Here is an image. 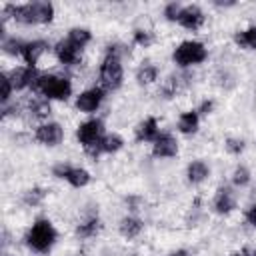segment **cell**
<instances>
[{
	"label": "cell",
	"instance_id": "6da1fadb",
	"mask_svg": "<svg viewBox=\"0 0 256 256\" xmlns=\"http://www.w3.org/2000/svg\"><path fill=\"white\" fill-rule=\"evenodd\" d=\"M4 20L12 18L18 24H48L54 20V4L46 0L26 2V4H4Z\"/></svg>",
	"mask_w": 256,
	"mask_h": 256
},
{
	"label": "cell",
	"instance_id": "7a4b0ae2",
	"mask_svg": "<svg viewBox=\"0 0 256 256\" xmlns=\"http://www.w3.org/2000/svg\"><path fill=\"white\" fill-rule=\"evenodd\" d=\"M58 240V230L48 218H38L24 234V244L34 254H48Z\"/></svg>",
	"mask_w": 256,
	"mask_h": 256
},
{
	"label": "cell",
	"instance_id": "3957f363",
	"mask_svg": "<svg viewBox=\"0 0 256 256\" xmlns=\"http://www.w3.org/2000/svg\"><path fill=\"white\" fill-rule=\"evenodd\" d=\"M32 92L40 94V98H46V100L66 102L72 96V82L68 76H60V74H52V72H40Z\"/></svg>",
	"mask_w": 256,
	"mask_h": 256
},
{
	"label": "cell",
	"instance_id": "277c9868",
	"mask_svg": "<svg viewBox=\"0 0 256 256\" xmlns=\"http://www.w3.org/2000/svg\"><path fill=\"white\" fill-rule=\"evenodd\" d=\"M106 130H104V122L102 118H88L84 122L78 124L76 128V140L78 144L84 148V152L90 156V158H98L100 156V140L104 138Z\"/></svg>",
	"mask_w": 256,
	"mask_h": 256
},
{
	"label": "cell",
	"instance_id": "5b68a950",
	"mask_svg": "<svg viewBox=\"0 0 256 256\" xmlns=\"http://www.w3.org/2000/svg\"><path fill=\"white\" fill-rule=\"evenodd\" d=\"M122 82H124L122 58L106 52L100 62V68H98V86L104 88L106 92H114L122 86Z\"/></svg>",
	"mask_w": 256,
	"mask_h": 256
},
{
	"label": "cell",
	"instance_id": "8992f818",
	"mask_svg": "<svg viewBox=\"0 0 256 256\" xmlns=\"http://www.w3.org/2000/svg\"><path fill=\"white\" fill-rule=\"evenodd\" d=\"M206 58H208V48L200 40H184L172 52V62L182 70H190L192 66L202 64Z\"/></svg>",
	"mask_w": 256,
	"mask_h": 256
},
{
	"label": "cell",
	"instance_id": "52a82bcc",
	"mask_svg": "<svg viewBox=\"0 0 256 256\" xmlns=\"http://www.w3.org/2000/svg\"><path fill=\"white\" fill-rule=\"evenodd\" d=\"M52 174L64 182H68L72 188H84L90 184L92 176L86 168H80V166H72L68 162H58L52 166Z\"/></svg>",
	"mask_w": 256,
	"mask_h": 256
},
{
	"label": "cell",
	"instance_id": "ba28073f",
	"mask_svg": "<svg viewBox=\"0 0 256 256\" xmlns=\"http://www.w3.org/2000/svg\"><path fill=\"white\" fill-rule=\"evenodd\" d=\"M104 98H106V90L100 88V86H92V88L82 90V92L76 96L74 106H76V110H80V112H84V114H94V112L102 106Z\"/></svg>",
	"mask_w": 256,
	"mask_h": 256
},
{
	"label": "cell",
	"instance_id": "9c48e42d",
	"mask_svg": "<svg viewBox=\"0 0 256 256\" xmlns=\"http://www.w3.org/2000/svg\"><path fill=\"white\" fill-rule=\"evenodd\" d=\"M34 140L40 142L42 146H48V148H54L58 146L62 140H64V128L58 124V122H40L34 130Z\"/></svg>",
	"mask_w": 256,
	"mask_h": 256
},
{
	"label": "cell",
	"instance_id": "30bf717a",
	"mask_svg": "<svg viewBox=\"0 0 256 256\" xmlns=\"http://www.w3.org/2000/svg\"><path fill=\"white\" fill-rule=\"evenodd\" d=\"M54 56L56 60L66 66V68H72V66H78L80 64V58H82V50L76 48L68 38H62L54 44Z\"/></svg>",
	"mask_w": 256,
	"mask_h": 256
},
{
	"label": "cell",
	"instance_id": "8fae6325",
	"mask_svg": "<svg viewBox=\"0 0 256 256\" xmlns=\"http://www.w3.org/2000/svg\"><path fill=\"white\" fill-rule=\"evenodd\" d=\"M38 70L36 68H32V66H16V68H12L10 72H8V78H10V82H12V86H14V90H32L34 88V84H36V78H38Z\"/></svg>",
	"mask_w": 256,
	"mask_h": 256
},
{
	"label": "cell",
	"instance_id": "7c38bea8",
	"mask_svg": "<svg viewBox=\"0 0 256 256\" xmlns=\"http://www.w3.org/2000/svg\"><path fill=\"white\" fill-rule=\"evenodd\" d=\"M204 22H206V14H204V10L198 4H186V6H182V12L178 16V24L182 28L196 32V30H200L204 26Z\"/></svg>",
	"mask_w": 256,
	"mask_h": 256
},
{
	"label": "cell",
	"instance_id": "4fadbf2b",
	"mask_svg": "<svg viewBox=\"0 0 256 256\" xmlns=\"http://www.w3.org/2000/svg\"><path fill=\"white\" fill-rule=\"evenodd\" d=\"M178 154V140L170 132H160L158 138L152 142V156L154 158H174Z\"/></svg>",
	"mask_w": 256,
	"mask_h": 256
},
{
	"label": "cell",
	"instance_id": "5bb4252c",
	"mask_svg": "<svg viewBox=\"0 0 256 256\" xmlns=\"http://www.w3.org/2000/svg\"><path fill=\"white\" fill-rule=\"evenodd\" d=\"M212 208H214L216 214H222V216L230 214V212L236 208V192H234V188H230V186H220V188L216 190V194H214Z\"/></svg>",
	"mask_w": 256,
	"mask_h": 256
},
{
	"label": "cell",
	"instance_id": "9a60e30c",
	"mask_svg": "<svg viewBox=\"0 0 256 256\" xmlns=\"http://www.w3.org/2000/svg\"><path fill=\"white\" fill-rule=\"evenodd\" d=\"M48 42L46 40H28L24 42V50H22V60L26 62V66L36 68V64L40 62V58L48 52Z\"/></svg>",
	"mask_w": 256,
	"mask_h": 256
},
{
	"label": "cell",
	"instance_id": "2e32d148",
	"mask_svg": "<svg viewBox=\"0 0 256 256\" xmlns=\"http://www.w3.org/2000/svg\"><path fill=\"white\" fill-rule=\"evenodd\" d=\"M160 134V124L154 116H148L144 118L142 122H138V126L134 128V138L136 142H146V144H152Z\"/></svg>",
	"mask_w": 256,
	"mask_h": 256
},
{
	"label": "cell",
	"instance_id": "e0dca14e",
	"mask_svg": "<svg viewBox=\"0 0 256 256\" xmlns=\"http://www.w3.org/2000/svg\"><path fill=\"white\" fill-rule=\"evenodd\" d=\"M210 176V166L204 162V160H192L188 166H186V180L192 184V186H198L202 182H206Z\"/></svg>",
	"mask_w": 256,
	"mask_h": 256
},
{
	"label": "cell",
	"instance_id": "ac0fdd59",
	"mask_svg": "<svg viewBox=\"0 0 256 256\" xmlns=\"http://www.w3.org/2000/svg\"><path fill=\"white\" fill-rule=\"evenodd\" d=\"M176 126H178V132H180V134L192 136V134H196L198 128H200V114H198L196 110H186V112H182V114L178 116Z\"/></svg>",
	"mask_w": 256,
	"mask_h": 256
},
{
	"label": "cell",
	"instance_id": "d6986e66",
	"mask_svg": "<svg viewBox=\"0 0 256 256\" xmlns=\"http://www.w3.org/2000/svg\"><path fill=\"white\" fill-rule=\"evenodd\" d=\"M118 230H120V234H122L124 238L132 240V238H136V236L142 234V230H144V222H142L138 216H134V214H126V216L120 220Z\"/></svg>",
	"mask_w": 256,
	"mask_h": 256
},
{
	"label": "cell",
	"instance_id": "ffe728a7",
	"mask_svg": "<svg viewBox=\"0 0 256 256\" xmlns=\"http://www.w3.org/2000/svg\"><path fill=\"white\" fill-rule=\"evenodd\" d=\"M158 80V66L152 62H142L136 68V82L140 86H150Z\"/></svg>",
	"mask_w": 256,
	"mask_h": 256
},
{
	"label": "cell",
	"instance_id": "44dd1931",
	"mask_svg": "<svg viewBox=\"0 0 256 256\" xmlns=\"http://www.w3.org/2000/svg\"><path fill=\"white\" fill-rule=\"evenodd\" d=\"M28 112H30V116H32L34 120L48 122V118H50V114H52V104H50V100H46V98H36V100L30 102Z\"/></svg>",
	"mask_w": 256,
	"mask_h": 256
},
{
	"label": "cell",
	"instance_id": "7402d4cb",
	"mask_svg": "<svg viewBox=\"0 0 256 256\" xmlns=\"http://www.w3.org/2000/svg\"><path fill=\"white\" fill-rule=\"evenodd\" d=\"M234 44L240 50H256V24L244 30H238L234 34Z\"/></svg>",
	"mask_w": 256,
	"mask_h": 256
},
{
	"label": "cell",
	"instance_id": "603a6c76",
	"mask_svg": "<svg viewBox=\"0 0 256 256\" xmlns=\"http://www.w3.org/2000/svg\"><path fill=\"white\" fill-rule=\"evenodd\" d=\"M98 148H100V154H116V152H120L124 148V138L120 134H116V132L104 134V138L100 140Z\"/></svg>",
	"mask_w": 256,
	"mask_h": 256
},
{
	"label": "cell",
	"instance_id": "cb8c5ba5",
	"mask_svg": "<svg viewBox=\"0 0 256 256\" xmlns=\"http://www.w3.org/2000/svg\"><path fill=\"white\" fill-rule=\"evenodd\" d=\"M66 38L76 46V48H80V50H84L88 44H90V40H92V32L88 30V28H82V26H74V28H70L68 30V34H66Z\"/></svg>",
	"mask_w": 256,
	"mask_h": 256
},
{
	"label": "cell",
	"instance_id": "d4e9b609",
	"mask_svg": "<svg viewBox=\"0 0 256 256\" xmlns=\"http://www.w3.org/2000/svg\"><path fill=\"white\" fill-rule=\"evenodd\" d=\"M98 230H100V220H98V216H90V218H86L84 222H80V224L76 226V236L82 238V240H86V238L96 236Z\"/></svg>",
	"mask_w": 256,
	"mask_h": 256
},
{
	"label": "cell",
	"instance_id": "484cf974",
	"mask_svg": "<svg viewBox=\"0 0 256 256\" xmlns=\"http://www.w3.org/2000/svg\"><path fill=\"white\" fill-rule=\"evenodd\" d=\"M2 50L8 56H22L24 50V40L16 38V36H4L2 38Z\"/></svg>",
	"mask_w": 256,
	"mask_h": 256
},
{
	"label": "cell",
	"instance_id": "4316f807",
	"mask_svg": "<svg viewBox=\"0 0 256 256\" xmlns=\"http://www.w3.org/2000/svg\"><path fill=\"white\" fill-rule=\"evenodd\" d=\"M250 180H252V174H250L248 166L238 164V166L232 170V184H234L236 188H246V186L250 184Z\"/></svg>",
	"mask_w": 256,
	"mask_h": 256
},
{
	"label": "cell",
	"instance_id": "83f0119b",
	"mask_svg": "<svg viewBox=\"0 0 256 256\" xmlns=\"http://www.w3.org/2000/svg\"><path fill=\"white\" fill-rule=\"evenodd\" d=\"M44 198H46V190L44 188H30V190L24 192V198L22 200L28 206H38V204L44 202Z\"/></svg>",
	"mask_w": 256,
	"mask_h": 256
},
{
	"label": "cell",
	"instance_id": "f1b7e54d",
	"mask_svg": "<svg viewBox=\"0 0 256 256\" xmlns=\"http://www.w3.org/2000/svg\"><path fill=\"white\" fill-rule=\"evenodd\" d=\"M0 84H2L0 100H2V106H4V104H8V102H12V92H16V90H14V86H12L10 78H8V72H2V74H0Z\"/></svg>",
	"mask_w": 256,
	"mask_h": 256
},
{
	"label": "cell",
	"instance_id": "f546056e",
	"mask_svg": "<svg viewBox=\"0 0 256 256\" xmlns=\"http://www.w3.org/2000/svg\"><path fill=\"white\" fill-rule=\"evenodd\" d=\"M178 86H180V78H178V76H168V78L162 82L160 92H162L164 98H172V96H176Z\"/></svg>",
	"mask_w": 256,
	"mask_h": 256
},
{
	"label": "cell",
	"instance_id": "4dcf8cb0",
	"mask_svg": "<svg viewBox=\"0 0 256 256\" xmlns=\"http://www.w3.org/2000/svg\"><path fill=\"white\" fill-rule=\"evenodd\" d=\"M224 148H226V152H228V154L240 156V154L244 152L246 144H244V140H242V138H234V136H230V138H226V142H224Z\"/></svg>",
	"mask_w": 256,
	"mask_h": 256
},
{
	"label": "cell",
	"instance_id": "1f68e13d",
	"mask_svg": "<svg viewBox=\"0 0 256 256\" xmlns=\"http://www.w3.org/2000/svg\"><path fill=\"white\" fill-rule=\"evenodd\" d=\"M180 12H182V4H178V2H168L164 6V18L168 22H178Z\"/></svg>",
	"mask_w": 256,
	"mask_h": 256
},
{
	"label": "cell",
	"instance_id": "d6a6232c",
	"mask_svg": "<svg viewBox=\"0 0 256 256\" xmlns=\"http://www.w3.org/2000/svg\"><path fill=\"white\" fill-rule=\"evenodd\" d=\"M152 32H148V30H134V44L136 46H142V48H146V46H150L152 44Z\"/></svg>",
	"mask_w": 256,
	"mask_h": 256
},
{
	"label": "cell",
	"instance_id": "836d02e7",
	"mask_svg": "<svg viewBox=\"0 0 256 256\" xmlns=\"http://www.w3.org/2000/svg\"><path fill=\"white\" fill-rule=\"evenodd\" d=\"M212 110H214V100H210V98L202 100L200 106L196 108V112H198L200 116H208V114H212Z\"/></svg>",
	"mask_w": 256,
	"mask_h": 256
},
{
	"label": "cell",
	"instance_id": "e575fe53",
	"mask_svg": "<svg viewBox=\"0 0 256 256\" xmlns=\"http://www.w3.org/2000/svg\"><path fill=\"white\" fill-rule=\"evenodd\" d=\"M244 218H246V222H248L252 228H256V204H252V206H248V208H246Z\"/></svg>",
	"mask_w": 256,
	"mask_h": 256
},
{
	"label": "cell",
	"instance_id": "d590c367",
	"mask_svg": "<svg viewBox=\"0 0 256 256\" xmlns=\"http://www.w3.org/2000/svg\"><path fill=\"white\" fill-rule=\"evenodd\" d=\"M170 256H190L188 252H184V250H176V252H172Z\"/></svg>",
	"mask_w": 256,
	"mask_h": 256
},
{
	"label": "cell",
	"instance_id": "8d00e7d4",
	"mask_svg": "<svg viewBox=\"0 0 256 256\" xmlns=\"http://www.w3.org/2000/svg\"><path fill=\"white\" fill-rule=\"evenodd\" d=\"M230 256H246L244 252H234V254H230Z\"/></svg>",
	"mask_w": 256,
	"mask_h": 256
},
{
	"label": "cell",
	"instance_id": "74e56055",
	"mask_svg": "<svg viewBox=\"0 0 256 256\" xmlns=\"http://www.w3.org/2000/svg\"><path fill=\"white\" fill-rule=\"evenodd\" d=\"M252 256H256V252H254V254H252Z\"/></svg>",
	"mask_w": 256,
	"mask_h": 256
}]
</instances>
